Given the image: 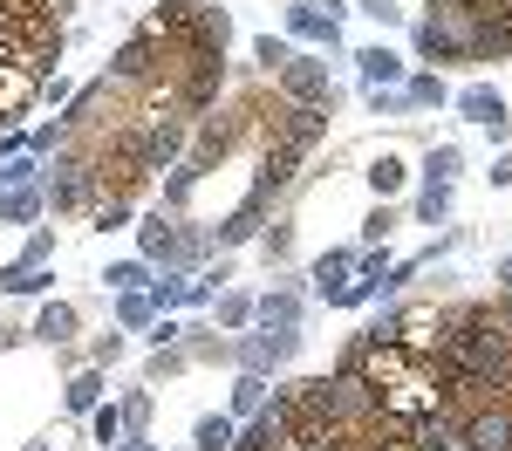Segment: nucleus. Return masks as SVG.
I'll use <instances>...</instances> for the list:
<instances>
[{"label": "nucleus", "instance_id": "9", "mask_svg": "<svg viewBox=\"0 0 512 451\" xmlns=\"http://www.w3.org/2000/svg\"><path fill=\"white\" fill-rule=\"evenodd\" d=\"M301 349V335L294 328H267V335H253V342H239L233 356H239V369H253V376H267L274 363H287Z\"/></svg>", "mask_w": 512, "mask_h": 451}, {"label": "nucleus", "instance_id": "39", "mask_svg": "<svg viewBox=\"0 0 512 451\" xmlns=\"http://www.w3.org/2000/svg\"><path fill=\"white\" fill-rule=\"evenodd\" d=\"M369 110H376V117H396V110H410V103H403V89H369Z\"/></svg>", "mask_w": 512, "mask_h": 451}, {"label": "nucleus", "instance_id": "3", "mask_svg": "<svg viewBox=\"0 0 512 451\" xmlns=\"http://www.w3.org/2000/svg\"><path fill=\"white\" fill-rule=\"evenodd\" d=\"M410 48H417V62H465V14H451V7H431L417 28H410Z\"/></svg>", "mask_w": 512, "mask_h": 451}, {"label": "nucleus", "instance_id": "2", "mask_svg": "<svg viewBox=\"0 0 512 451\" xmlns=\"http://www.w3.org/2000/svg\"><path fill=\"white\" fill-rule=\"evenodd\" d=\"M458 451H512V397H485L478 410L458 417Z\"/></svg>", "mask_w": 512, "mask_h": 451}, {"label": "nucleus", "instance_id": "26", "mask_svg": "<svg viewBox=\"0 0 512 451\" xmlns=\"http://www.w3.org/2000/svg\"><path fill=\"white\" fill-rule=\"evenodd\" d=\"M403 103H410V110H431V103H444V82L437 76H410L403 82Z\"/></svg>", "mask_w": 512, "mask_h": 451}, {"label": "nucleus", "instance_id": "22", "mask_svg": "<svg viewBox=\"0 0 512 451\" xmlns=\"http://www.w3.org/2000/svg\"><path fill=\"white\" fill-rule=\"evenodd\" d=\"M192 451H233V417H198Z\"/></svg>", "mask_w": 512, "mask_h": 451}, {"label": "nucleus", "instance_id": "37", "mask_svg": "<svg viewBox=\"0 0 512 451\" xmlns=\"http://www.w3.org/2000/svg\"><path fill=\"white\" fill-rule=\"evenodd\" d=\"M226 281V267H219V274H198V281H185V301H192V308H205V301H212V287Z\"/></svg>", "mask_w": 512, "mask_h": 451}, {"label": "nucleus", "instance_id": "33", "mask_svg": "<svg viewBox=\"0 0 512 451\" xmlns=\"http://www.w3.org/2000/svg\"><path fill=\"white\" fill-rule=\"evenodd\" d=\"M185 363H192V356H185L178 342H171V349H158V356H151V383H164V376H178Z\"/></svg>", "mask_w": 512, "mask_h": 451}, {"label": "nucleus", "instance_id": "43", "mask_svg": "<svg viewBox=\"0 0 512 451\" xmlns=\"http://www.w3.org/2000/svg\"><path fill=\"white\" fill-rule=\"evenodd\" d=\"M110 451H158V445H151V438H117Z\"/></svg>", "mask_w": 512, "mask_h": 451}, {"label": "nucleus", "instance_id": "46", "mask_svg": "<svg viewBox=\"0 0 512 451\" xmlns=\"http://www.w3.org/2000/svg\"><path fill=\"white\" fill-rule=\"evenodd\" d=\"M219 7H226V0H219Z\"/></svg>", "mask_w": 512, "mask_h": 451}, {"label": "nucleus", "instance_id": "34", "mask_svg": "<svg viewBox=\"0 0 512 451\" xmlns=\"http://www.w3.org/2000/svg\"><path fill=\"white\" fill-rule=\"evenodd\" d=\"M253 55H260V62H267V76H274V69L287 62V55H294V48H287L280 35H260V41H253Z\"/></svg>", "mask_w": 512, "mask_h": 451}, {"label": "nucleus", "instance_id": "23", "mask_svg": "<svg viewBox=\"0 0 512 451\" xmlns=\"http://www.w3.org/2000/svg\"><path fill=\"white\" fill-rule=\"evenodd\" d=\"M48 281H55L48 267H0V294H41Z\"/></svg>", "mask_w": 512, "mask_h": 451}, {"label": "nucleus", "instance_id": "32", "mask_svg": "<svg viewBox=\"0 0 512 451\" xmlns=\"http://www.w3.org/2000/svg\"><path fill=\"white\" fill-rule=\"evenodd\" d=\"M219 322L246 328V322H253V294H219Z\"/></svg>", "mask_w": 512, "mask_h": 451}, {"label": "nucleus", "instance_id": "25", "mask_svg": "<svg viewBox=\"0 0 512 451\" xmlns=\"http://www.w3.org/2000/svg\"><path fill=\"white\" fill-rule=\"evenodd\" d=\"M103 281H110V294H130V287L151 281V260H117V267H110Z\"/></svg>", "mask_w": 512, "mask_h": 451}, {"label": "nucleus", "instance_id": "17", "mask_svg": "<svg viewBox=\"0 0 512 451\" xmlns=\"http://www.w3.org/2000/svg\"><path fill=\"white\" fill-rule=\"evenodd\" d=\"M41 205H48V199H41L35 185H14V192H0V226H28Z\"/></svg>", "mask_w": 512, "mask_h": 451}, {"label": "nucleus", "instance_id": "41", "mask_svg": "<svg viewBox=\"0 0 512 451\" xmlns=\"http://www.w3.org/2000/svg\"><path fill=\"white\" fill-rule=\"evenodd\" d=\"M287 253H294V226H274L267 233V260H287Z\"/></svg>", "mask_w": 512, "mask_h": 451}, {"label": "nucleus", "instance_id": "19", "mask_svg": "<svg viewBox=\"0 0 512 451\" xmlns=\"http://www.w3.org/2000/svg\"><path fill=\"white\" fill-rule=\"evenodd\" d=\"M410 451H458V438H451V424H444V417H417V424H410Z\"/></svg>", "mask_w": 512, "mask_h": 451}, {"label": "nucleus", "instance_id": "12", "mask_svg": "<svg viewBox=\"0 0 512 451\" xmlns=\"http://www.w3.org/2000/svg\"><path fill=\"white\" fill-rule=\"evenodd\" d=\"M294 171H301V151H294V144H267V158H260V185H253V192L274 199V192L294 185Z\"/></svg>", "mask_w": 512, "mask_h": 451}, {"label": "nucleus", "instance_id": "6", "mask_svg": "<svg viewBox=\"0 0 512 451\" xmlns=\"http://www.w3.org/2000/svg\"><path fill=\"white\" fill-rule=\"evenodd\" d=\"M41 199L55 205V212H82V205L96 199V178H89V158H55V178H48V192Z\"/></svg>", "mask_w": 512, "mask_h": 451}, {"label": "nucleus", "instance_id": "13", "mask_svg": "<svg viewBox=\"0 0 512 451\" xmlns=\"http://www.w3.org/2000/svg\"><path fill=\"white\" fill-rule=\"evenodd\" d=\"M267 205H274V199H260V192H246V205H239L233 219H219V246H239V240H253V233H260V219H267Z\"/></svg>", "mask_w": 512, "mask_h": 451}, {"label": "nucleus", "instance_id": "27", "mask_svg": "<svg viewBox=\"0 0 512 451\" xmlns=\"http://www.w3.org/2000/svg\"><path fill=\"white\" fill-rule=\"evenodd\" d=\"M89 219H96V233H117V226H130V199H96Z\"/></svg>", "mask_w": 512, "mask_h": 451}, {"label": "nucleus", "instance_id": "29", "mask_svg": "<svg viewBox=\"0 0 512 451\" xmlns=\"http://www.w3.org/2000/svg\"><path fill=\"white\" fill-rule=\"evenodd\" d=\"M369 185H376V192H383V199H390L396 185H403V158H390V151H383V158L369 164Z\"/></svg>", "mask_w": 512, "mask_h": 451}, {"label": "nucleus", "instance_id": "1", "mask_svg": "<svg viewBox=\"0 0 512 451\" xmlns=\"http://www.w3.org/2000/svg\"><path fill=\"white\" fill-rule=\"evenodd\" d=\"M178 62H171V41L158 35V28H144V35H130L110 55V82H130V89H144V82H158V76H171Z\"/></svg>", "mask_w": 512, "mask_h": 451}, {"label": "nucleus", "instance_id": "11", "mask_svg": "<svg viewBox=\"0 0 512 451\" xmlns=\"http://www.w3.org/2000/svg\"><path fill=\"white\" fill-rule=\"evenodd\" d=\"M287 28L301 41H321L328 55L342 48V28H335V14H321V0H294V7H287Z\"/></svg>", "mask_w": 512, "mask_h": 451}, {"label": "nucleus", "instance_id": "44", "mask_svg": "<svg viewBox=\"0 0 512 451\" xmlns=\"http://www.w3.org/2000/svg\"><path fill=\"white\" fill-rule=\"evenodd\" d=\"M499 281H512V253H506V260H499Z\"/></svg>", "mask_w": 512, "mask_h": 451}, {"label": "nucleus", "instance_id": "8", "mask_svg": "<svg viewBox=\"0 0 512 451\" xmlns=\"http://www.w3.org/2000/svg\"><path fill=\"white\" fill-rule=\"evenodd\" d=\"M512 55V21L506 14H472L465 21V62H499Z\"/></svg>", "mask_w": 512, "mask_h": 451}, {"label": "nucleus", "instance_id": "4", "mask_svg": "<svg viewBox=\"0 0 512 451\" xmlns=\"http://www.w3.org/2000/svg\"><path fill=\"white\" fill-rule=\"evenodd\" d=\"M137 246H144V260H164V267H192L198 253H205V233H192V226H171V219H144L137 226Z\"/></svg>", "mask_w": 512, "mask_h": 451}, {"label": "nucleus", "instance_id": "16", "mask_svg": "<svg viewBox=\"0 0 512 451\" xmlns=\"http://www.w3.org/2000/svg\"><path fill=\"white\" fill-rule=\"evenodd\" d=\"M253 315L267 328H301V294H294V287H274L267 301H253Z\"/></svg>", "mask_w": 512, "mask_h": 451}, {"label": "nucleus", "instance_id": "7", "mask_svg": "<svg viewBox=\"0 0 512 451\" xmlns=\"http://www.w3.org/2000/svg\"><path fill=\"white\" fill-rule=\"evenodd\" d=\"M35 96H41V82L28 76V69H21V55L0 41V123H21V110H28Z\"/></svg>", "mask_w": 512, "mask_h": 451}, {"label": "nucleus", "instance_id": "18", "mask_svg": "<svg viewBox=\"0 0 512 451\" xmlns=\"http://www.w3.org/2000/svg\"><path fill=\"white\" fill-rule=\"evenodd\" d=\"M349 274H355V246H335V253H321V260H315V287H321V294H335Z\"/></svg>", "mask_w": 512, "mask_h": 451}, {"label": "nucleus", "instance_id": "45", "mask_svg": "<svg viewBox=\"0 0 512 451\" xmlns=\"http://www.w3.org/2000/svg\"><path fill=\"white\" fill-rule=\"evenodd\" d=\"M28 451H62V445H28Z\"/></svg>", "mask_w": 512, "mask_h": 451}, {"label": "nucleus", "instance_id": "28", "mask_svg": "<svg viewBox=\"0 0 512 451\" xmlns=\"http://www.w3.org/2000/svg\"><path fill=\"white\" fill-rule=\"evenodd\" d=\"M96 397H103V376H96V369H82L76 383H69V410L82 417V410H96Z\"/></svg>", "mask_w": 512, "mask_h": 451}, {"label": "nucleus", "instance_id": "30", "mask_svg": "<svg viewBox=\"0 0 512 451\" xmlns=\"http://www.w3.org/2000/svg\"><path fill=\"white\" fill-rule=\"evenodd\" d=\"M444 212H451V185H424V199H417V219H424V226H437Z\"/></svg>", "mask_w": 512, "mask_h": 451}, {"label": "nucleus", "instance_id": "14", "mask_svg": "<svg viewBox=\"0 0 512 451\" xmlns=\"http://www.w3.org/2000/svg\"><path fill=\"white\" fill-rule=\"evenodd\" d=\"M76 308H69V301H48V308H41L35 315V328H28V335H35V342H55V349H62V342H69V335H76Z\"/></svg>", "mask_w": 512, "mask_h": 451}, {"label": "nucleus", "instance_id": "42", "mask_svg": "<svg viewBox=\"0 0 512 451\" xmlns=\"http://www.w3.org/2000/svg\"><path fill=\"white\" fill-rule=\"evenodd\" d=\"M492 185H512V151H499V158H492Z\"/></svg>", "mask_w": 512, "mask_h": 451}, {"label": "nucleus", "instance_id": "24", "mask_svg": "<svg viewBox=\"0 0 512 451\" xmlns=\"http://www.w3.org/2000/svg\"><path fill=\"white\" fill-rule=\"evenodd\" d=\"M458 164H465V158H458V144H437L431 158H424V185H451Z\"/></svg>", "mask_w": 512, "mask_h": 451}, {"label": "nucleus", "instance_id": "21", "mask_svg": "<svg viewBox=\"0 0 512 451\" xmlns=\"http://www.w3.org/2000/svg\"><path fill=\"white\" fill-rule=\"evenodd\" d=\"M117 322H123V328L158 322V301H151V287H130V294H117Z\"/></svg>", "mask_w": 512, "mask_h": 451}, {"label": "nucleus", "instance_id": "10", "mask_svg": "<svg viewBox=\"0 0 512 451\" xmlns=\"http://www.w3.org/2000/svg\"><path fill=\"white\" fill-rule=\"evenodd\" d=\"M458 110H465L472 123H485V130H492V144H506L512 117H506V96H499V89H485V82H472V89L458 96Z\"/></svg>", "mask_w": 512, "mask_h": 451}, {"label": "nucleus", "instance_id": "35", "mask_svg": "<svg viewBox=\"0 0 512 451\" xmlns=\"http://www.w3.org/2000/svg\"><path fill=\"white\" fill-rule=\"evenodd\" d=\"M362 14H369L376 28H403V7H396V0H362Z\"/></svg>", "mask_w": 512, "mask_h": 451}, {"label": "nucleus", "instance_id": "40", "mask_svg": "<svg viewBox=\"0 0 512 451\" xmlns=\"http://www.w3.org/2000/svg\"><path fill=\"white\" fill-rule=\"evenodd\" d=\"M390 226H396V219H390V205H376V212H369V219H362V240L376 246V240H383V233H390Z\"/></svg>", "mask_w": 512, "mask_h": 451}, {"label": "nucleus", "instance_id": "36", "mask_svg": "<svg viewBox=\"0 0 512 451\" xmlns=\"http://www.w3.org/2000/svg\"><path fill=\"white\" fill-rule=\"evenodd\" d=\"M96 438H103V445H117V438H123V410H117V404L96 410Z\"/></svg>", "mask_w": 512, "mask_h": 451}, {"label": "nucleus", "instance_id": "5", "mask_svg": "<svg viewBox=\"0 0 512 451\" xmlns=\"http://www.w3.org/2000/svg\"><path fill=\"white\" fill-rule=\"evenodd\" d=\"M274 89L287 96V103H328L335 110V82H328V62H315V55H287L274 69Z\"/></svg>", "mask_w": 512, "mask_h": 451}, {"label": "nucleus", "instance_id": "15", "mask_svg": "<svg viewBox=\"0 0 512 451\" xmlns=\"http://www.w3.org/2000/svg\"><path fill=\"white\" fill-rule=\"evenodd\" d=\"M355 62H362V82H369V89H390V82H403V55H390L383 41H376V48H362Z\"/></svg>", "mask_w": 512, "mask_h": 451}, {"label": "nucleus", "instance_id": "38", "mask_svg": "<svg viewBox=\"0 0 512 451\" xmlns=\"http://www.w3.org/2000/svg\"><path fill=\"white\" fill-rule=\"evenodd\" d=\"M123 356V335L117 328H110V335H96V342H89V363H117Z\"/></svg>", "mask_w": 512, "mask_h": 451}, {"label": "nucleus", "instance_id": "20", "mask_svg": "<svg viewBox=\"0 0 512 451\" xmlns=\"http://www.w3.org/2000/svg\"><path fill=\"white\" fill-rule=\"evenodd\" d=\"M260 410H267V376L239 369V383H233V417H260Z\"/></svg>", "mask_w": 512, "mask_h": 451}, {"label": "nucleus", "instance_id": "31", "mask_svg": "<svg viewBox=\"0 0 512 451\" xmlns=\"http://www.w3.org/2000/svg\"><path fill=\"white\" fill-rule=\"evenodd\" d=\"M117 410H123V431H144L151 424V390H130Z\"/></svg>", "mask_w": 512, "mask_h": 451}]
</instances>
